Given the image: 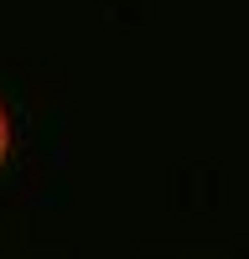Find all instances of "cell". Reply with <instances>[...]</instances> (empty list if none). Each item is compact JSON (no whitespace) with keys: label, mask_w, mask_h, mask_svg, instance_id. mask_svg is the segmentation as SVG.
I'll return each mask as SVG.
<instances>
[{"label":"cell","mask_w":249,"mask_h":259,"mask_svg":"<svg viewBox=\"0 0 249 259\" xmlns=\"http://www.w3.org/2000/svg\"><path fill=\"white\" fill-rule=\"evenodd\" d=\"M11 156V114H6V104H0V166H6Z\"/></svg>","instance_id":"1"}]
</instances>
